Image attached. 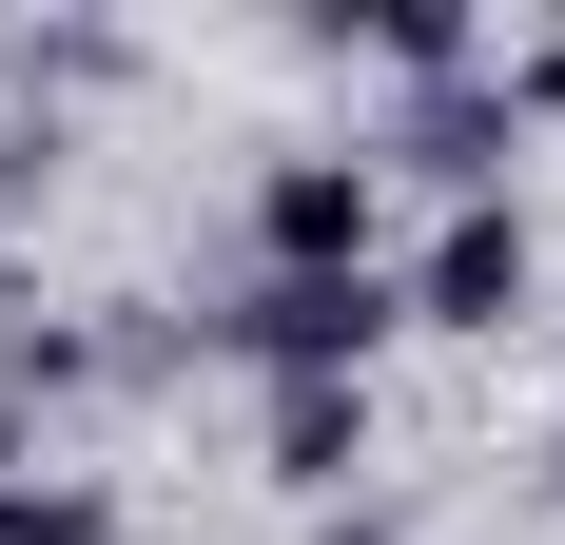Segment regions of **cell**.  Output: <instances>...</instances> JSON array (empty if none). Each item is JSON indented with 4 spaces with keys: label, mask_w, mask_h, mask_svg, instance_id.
<instances>
[{
    "label": "cell",
    "mask_w": 565,
    "mask_h": 545,
    "mask_svg": "<svg viewBox=\"0 0 565 545\" xmlns=\"http://www.w3.org/2000/svg\"><path fill=\"white\" fill-rule=\"evenodd\" d=\"M526 292H546V234H526V195H468V215L409 254V312H429V331H508Z\"/></svg>",
    "instance_id": "obj_2"
},
{
    "label": "cell",
    "mask_w": 565,
    "mask_h": 545,
    "mask_svg": "<svg viewBox=\"0 0 565 545\" xmlns=\"http://www.w3.org/2000/svg\"><path fill=\"white\" fill-rule=\"evenodd\" d=\"M0 545H117L98 488H0Z\"/></svg>",
    "instance_id": "obj_6"
},
{
    "label": "cell",
    "mask_w": 565,
    "mask_h": 545,
    "mask_svg": "<svg viewBox=\"0 0 565 545\" xmlns=\"http://www.w3.org/2000/svg\"><path fill=\"white\" fill-rule=\"evenodd\" d=\"M391 312H409V272H254V292H234V351L274 389H371Z\"/></svg>",
    "instance_id": "obj_1"
},
{
    "label": "cell",
    "mask_w": 565,
    "mask_h": 545,
    "mask_svg": "<svg viewBox=\"0 0 565 545\" xmlns=\"http://www.w3.org/2000/svg\"><path fill=\"white\" fill-rule=\"evenodd\" d=\"M508 117H565V40H526V58H508Z\"/></svg>",
    "instance_id": "obj_7"
},
{
    "label": "cell",
    "mask_w": 565,
    "mask_h": 545,
    "mask_svg": "<svg viewBox=\"0 0 565 545\" xmlns=\"http://www.w3.org/2000/svg\"><path fill=\"white\" fill-rule=\"evenodd\" d=\"M254 234H274V272H371V157H274Z\"/></svg>",
    "instance_id": "obj_3"
},
{
    "label": "cell",
    "mask_w": 565,
    "mask_h": 545,
    "mask_svg": "<svg viewBox=\"0 0 565 545\" xmlns=\"http://www.w3.org/2000/svg\"><path fill=\"white\" fill-rule=\"evenodd\" d=\"M508 137H526V117H508V78H429V98H409V157L449 175V215L508 175Z\"/></svg>",
    "instance_id": "obj_4"
},
{
    "label": "cell",
    "mask_w": 565,
    "mask_h": 545,
    "mask_svg": "<svg viewBox=\"0 0 565 545\" xmlns=\"http://www.w3.org/2000/svg\"><path fill=\"white\" fill-rule=\"evenodd\" d=\"M371 468V389H274V488H351Z\"/></svg>",
    "instance_id": "obj_5"
}]
</instances>
